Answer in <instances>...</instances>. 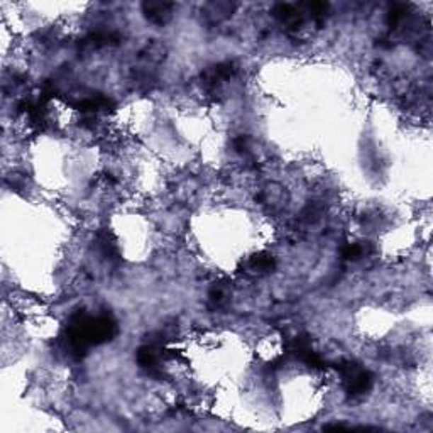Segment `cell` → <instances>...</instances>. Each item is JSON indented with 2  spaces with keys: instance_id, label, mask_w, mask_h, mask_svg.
I'll use <instances>...</instances> for the list:
<instances>
[{
  "instance_id": "1",
  "label": "cell",
  "mask_w": 433,
  "mask_h": 433,
  "mask_svg": "<svg viewBox=\"0 0 433 433\" xmlns=\"http://www.w3.org/2000/svg\"><path fill=\"white\" fill-rule=\"evenodd\" d=\"M115 332L117 325L108 315L90 317L86 313H78L71 318L67 328L68 345H70L71 352H75L76 356H81L92 345H98L110 340L115 335Z\"/></svg>"
},
{
  "instance_id": "2",
  "label": "cell",
  "mask_w": 433,
  "mask_h": 433,
  "mask_svg": "<svg viewBox=\"0 0 433 433\" xmlns=\"http://www.w3.org/2000/svg\"><path fill=\"white\" fill-rule=\"evenodd\" d=\"M272 14L276 19H279L289 31H300L303 28V14L300 6H293V4H276L272 7Z\"/></svg>"
},
{
  "instance_id": "3",
  "label": "cell",
  "mask_w": 433,
  "mask_h": 433,
  "mask_svg": "<svg viewBox=\"0 0 433 433\" xmlns=\"http://www.w3.org/2000/svg\"><path fill=\"white\" fill-rule=\"evenodd\" d=\"M173 8H175V4L163 2V0H147V2L142 4V12H144L147 21L158 25L170 23L173 17Z\"/></svg>"
},
{
  "instance_id": "4",
  "label": "cell",
  "mask_w": 433,
  "mask_h": 433,
  "mask_svg": "<svg viewBox=\"0 0 433 433\" xmlns=\"http://www.w3.org/2000/svg\"><path fill=\"white\" fill-rule=\"evenodd\" d=\"M236 4L233 2H224V0H216V2H209L205 4L202 8V14L205 16V19L212 24L224 23L225 19L232 16V12L236 11Z\"/></svg>"
},
{
  "instance_id": "5",
  "label": "cell",
  "mask_w": 433,
  "mask_h": 433,
  "mask_svg": "<svg viewBox=\"0 0 433 433\" xmlns=\"http://www.w3.org/2000/svg\"><path fill=\"white\" fill-rule=\"evenodd\" d=\"M249 267L255 272H264V271H271L275 267V259L270 254H258L250 259Z\"/></svg>"
}]
</instances>
